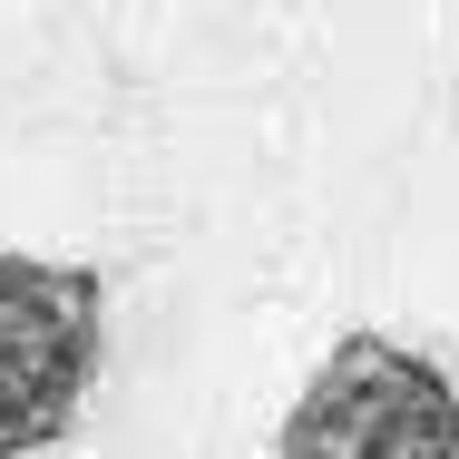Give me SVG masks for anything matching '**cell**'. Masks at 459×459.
Here are the masks:
<instances>
[{
	"label": "cell",
	"instance_id": "1",
	"mask_svg": "<svg viewBox=\"0 0 459 459\" xmlns=\"http://www.w3.org/2000/svg\"><path fill=\"white\" fill-rule=\"evenodd\" d=\"M108 362V283L59 255H0V459H39L79 430Z\"/></svg>",
	"mask_w": 459,
	"mask_h": 459
},
{
	"label": "cell",
	"instance_id": "2",
	"mask_svg": "<svg viewBox=\"0 0 459 459\" xmlns=\"http://www.w3.org/2000/svg\"><path fill=\"white\" fill-rule=\"evenodd\" d=\"M274 459H459V381L391 333H342L283 411Z\"/></svg>",
	"mask_w": 459,
	"mask_h": 459
}]
</instances>
